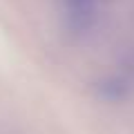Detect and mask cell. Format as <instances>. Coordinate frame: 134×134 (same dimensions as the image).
I'll use <instances>...</instances> for the list:
<instances>
[{
	"mask_svg": "<svg viewBox=\"0 0 134 134\" xmlns=\"http://www.w3.org/2000/svg\"><path fill=\"white\" fill-rule=\"evenodd\" d=\"M63 5H65V20L74 31H85L92 27L98 0H63Z\"/></svg>",
	"mask_w": 134,
	"mask_h": 134,
	"instance_id": "1",
	"label": "cell"
}]
</instances>
